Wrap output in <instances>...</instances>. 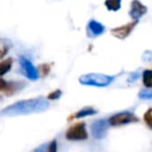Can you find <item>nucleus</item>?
<instances>
[{"instance_id": "1", "label": "nucleus", "mask_w": 152, "mask_h": 152, "mask_svg": "<svg viewBox=\"0 0 152 152\" xmlns=\"http://www.w3.org/2000/svg\"><path fill=\"white\" fill-rule=\"evenodd\" d=\"M48 102L44 99L21 100L17 104H14L4 109L2 115H21L29 114V113L33 112H42V111L48 109Z\"/></svg>"}, {"instance_id": "2", "label": "nucleus", "mask_w": 152, "mask_h": 152, "mask_svg": "<svg viewBox=\"0 0 152 152\" xmlns=\"http://www.w3.org/2000/svg\"><path fill=\"white\" fill-rule=\"evenodd\" d=\"M115 80V77L108 76L104 74H88L82 76L79 81L81 84L86 86H95V87H107Z\"/></svg>"}, {"instance_id": "3", "label": "nucleus", "mask_w": 152, "mask_h": 152, "mask_svg": "<svg viewBox=\"0 0 152 152\" xmlns=\"http://www.w3.org/2000/svg\"><path fill=\"white\" fill-rule=\"evenodd\" d=\"M65 138L68 141H85L88 139V132L85 122H77L68 127L65 132Z\"/></svg>"}, {"instance_id": "4", "label": "nucleus", "mask_w": 152, "mask_h": 152, "mask_svg": "<svg viewBox=\"0 0 152 152\" xmlns=\"http://www.w3.org/2000/svg\"><path fill=\"white\" fill-rule=\"evenodd\" d=\"M139 122V118L132 112H121L113 115L109 118L108 123L112 126H120L125 124Z\"/></svg>"}, {"instance_id": "5", "label": "nucleus", "mask_w": 152, "mask_h": 152, "mask_svg": "<svg viewBox=\"0 0 152 152\" xmlns=\"http://www.w3.org/2000/svg\"><path fill=\"white\" fill-rule=\"evenodd\" d=\"M108 124V121L104 119H98V120L94 121L91 125V134L93 138L97 139V140L104 138L109 128Z\"/></svg>"}, {"instance_id": "6", "label": "nucleus", "mask_w": 152, "mask_h": 152, "mask_svg": "<svg viewBox=\"0 0 152 152\" xmlns=\"http://www.w3.org/2000/svg\"><path fill=\"white\" fill-rule=\"evenodd\" d=\"M138 23H139V21H132V22L128 23V24H126V25H123V26L116 27V28L111 30V33H112L113 36H115V37L118 38V39H125V38L132 33Z\"/></svg>"}, {"instance_id": "7", "label": "nucleus", "mask_w": 152, "mask_h": 152, "mask_svg": "<svg viewBox=\"0 0 152 152\" xmlns=\"http://www.w3.org/2000/svg\"><path fill=\"white\" fill-rule=\"evenodd\" d=\"M147 10H148L147 6L144 5L140 0H132L130 4L129 16L134 21H139V19L146 15Z\"/></svg>"}, {"instance_id": "8", "label": "nucleus", "mask_w": 152, "mask_h": 152, "mask_svg": "<svg viewBox=\"0 0 152 152\" xmlns=\"http://www.w3.org/2000/svg\"><path fill=\"white\" fill-rule=\"evenodd\" d=\"M106 31V27L99 23L96 20H90L87 26V32H88L89 36L91 37H95V36L102 35L104 32Z\"/></svg>"}, {"instance_id": "9", "label": "nucleus", "mask_w": 152, "mask_h": 152, "mask_svg": "<svg viewBox=\"0 0 152 152\" xmlns=\"http://www.w3.org/2000/svg\"><path fill=\"white\" fill-rule=\"evenodd\" d=\"M23 83L20 82H10L6 83L5 88L3 89V93L5 94L6 96H12L16 93L17 91H19L20 89L23 88Z\"/></svg>"}, {"instance_id": "10", "label": "nucleus", "mask_w": 152, "mask_h": 152, "mask_svg": "<svg viewBox=\"0 0 152 152\" xmlns=\"http://www.w3.org/2000/svg\"><path fill=\"white\" fill-rule=\"evenodd\" d=\"M97 113V111L95 109L91 108V107H85V108L81 109L80 111L75 114V118H84L87 116H92V115H95Z\"/></svg>"}, {"instance_id": "11", "label": "nucleus", "mask_w": 152, "mask_h": 152, "mask_svg": "<svg viewBox=\"0 0 152 152\" xmlns=\"http://www.w3.org/2000/svg\"><path fill=\"white\" fill-rule=\"evenodd\" d=\"M121 1L122 0H106L104 6L110 12H117L121 8Z\"/></svg>"}, {"instance_id": "12", "label": "nucleus", "mask_w": 152, "mask_h": 152, "mask_svg": "<svg viewBox=\"0 0 152 152\" xmlns=\"http://www.w3.org/2000/svg\"><path fill=\"white\" fill-rule=\"evenodd\" d=\"M12 65V58L4 59L3 61L0 62V77L4 76L8 70H10Z\"/></svg>"}, {"instance_id": "13", "label": "nucleus", "mask_w": 152, "mask_h": 152, "mask_svg": "<svg viewBox=\"0 0 152 152\" xmlns=\"http://www.w3.org/2000/svg\"><path fill=\"white\" fill-rule=\"evenodd\" d=\"M143 84L146 88H152V70L145 69L142 75Z\"/></svg>"}, {"instance_id": "14", "label": "nucleus", "mask_w": 152, "mask_h": 152, "mask_svg": "<svg viewBox=\"0 0 152 152\" xmlns=\"http://www.w3.org/2000/svg\"><path fill=\"white\" fill-rule=\"evenodd\" d=\"M10 50V44L6 39H0V59L6 55Z\"/></svg>"}, {"instance_id": "15", "label": "nucleus", "mask_w": 152, "mask_h": 152, "mask_svg": "<svg viewBox=\"0 0 152 152\" xmlns=\"http://www.w3.org/2000/svg\"><path fill=\"white\" fill-rule=\"evenodd\" d=\"M139 98H141V99H152V90H150V89H142V90H140Z\"/></svg>"}, {"instance_id": "16", "label": "nucleus", "mask_w": 152, "mask_h": 152, "mask_svg": "<svg viewBox=\"0 0 152 152\" xmlns=\"http://www.w3.org/2000/svg\"><path fill=\"white\" fill-rule=\"evenodd\" d=\"M50 70H51V66L49 65L48 63H44V64H40V65L38 66L37 74H40L42 77H45L50 72Z\"/></svg>"}, {"instance_id": "17", "label": "nucleus", "mask_w": 152, "mask_h": 152, "mask_svg": "<svg viewBox=\"0 0 152 152\" xmlns=\"http://www.w3.org/2000/svg\"><path fill=\"white\" fill-rule=\"evenodd\" d=\"M144 121L147 125L149 126V128L152 129V108H150L149 110H147V112L144 114Z\"/></svg>"}, {"instance_id": "18", "label": "nucleus", "mask_w": 152, "mask_h": 152, "mask_svg": "<svg viewBox=\"0 0 152 152\" xmlns=\"http://www.w3.org/2000/svg\"><path fill=\"white\" fill-rule=\"evenodd\" d=\"M58 146H57V141L53 140L47 144V152H57Z\"/></svg>"}, {"instance_id": "19", "label": "nucleus", "mask_w": 152, "mask_h": 152, "mask_svg": "<svg viewBox=\"0 0 152 152\" xmlns=\"http://www.w3.org/2000/svg\"><path fill=\"white\" fill-rule=\"evenodd\" d=\"M61 95H62V91L59 90V89H57V90L51 92V93L49 94V95H48V99L49 100H56V99H58V98L60 97Z\"/></svg>"}, {"instance_id": "20", "label": "nucleus", "mask_w": 152, "mask_h": 152, "mask_svg": "<svg viewBox=\"0 0 152 152\" xmlns=\"http://www.w3.org/2000/svg\"><path fill=\"white\" fill-rule=\"evenodd\" d=\"M142 59L144 61H147V62L151 61L152 60V52H151V51H146V52L143 54Z\"/></svg>"}, {"instance_id": "21", "label": "nucleus", "mask_w": 152, "mask_h": 152, "mask_svg": "<svg viewBox=\"0 0 152 152\" xmlns=\"http://www.w3.org/2000/svg\"><path fill=\"white\" fill-rule=\"evenodd\" d=\"M138 78H139V74H138V72H134V74L130 75V77L128 78V82H134V81L137 80Z\"/></svg>"}, {"instance_id": "22", "label": "nucleus", "mask_w": 152, "mask_h": 152, "mask_svg": "<svg viewBox=\"0 0 152 152\" xmlns=\"http://www.w3.org/2000/svg\"><path fill=\"white\" fill-rule=\"evenodd\" d=\"M6 86V82L3 80V79H0V91H3V89L5 88Z\"/></svg>"}]
</instances>
